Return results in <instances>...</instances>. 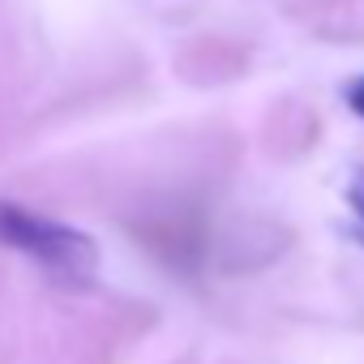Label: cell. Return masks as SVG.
I'll list each match as a JSON object with an SVG mask.
<instances>
[{
  "mask_svg": "<svg viewBox=\"0 0 364 364\" xmlns=\"http://www.w3.org/2000/svg\"><path fill=\"white\" fill-rule=\"evenodd\" d=\"M347 206H351V232L364 245V167L351 176V185H347Z\"/></svg>",
  "mask_w": 364,
  "mask_h": 364,
  "instance_id": "7a4b0ae2",
  "label": "cell"
},
{
  "mask_svg": "<svg viewBox=\"0 0 364 364\" xmlns=\"http://www.w3.org/2000/svg\"><path fill=\"white\" fill-rule=\"evenodd\" d=\"M347 107H351L355 116H364V77H355V82L347 86Z\"/></svg>",
  "mask_w": 364,
  "mask_h": 364,
  "instance_id": "3957f363",
  "label": "cell"
},
{
  "mask_svg": "<svg viewBox=\"0 0 364 364\" xmlns=\"http://www.w3.org/2000/svg\"><path fill=\"white\" fill-rule=\"evenodd\" d=\"M0 245L39 262L60 283H90L99 270V249L86 232L35 215L18 202H0Z\"/></svg>",
  "mask_w": 364,
  "mask_h": 364,
  "instance_id": "6da1fadb",
  "label": "cell"
}]
</instances>
